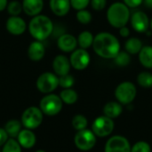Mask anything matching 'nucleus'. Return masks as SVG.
<instances>
[{
  "instance_id": "obj_7",
  "label": "nucleus",
  "mask_w": 152,
  "mask_h": 152,
  "mask_svg": "<svg viewBox=\"0 0 152 152\" xmlns=\"http://www.w3.org/2000/svg\"><path fill=\"white\" fill-rule=\"evenodd\" d=\"M36 85L41 93H52L59 87V76L51 72L43 73L38 76Z\"/></svg>"
},
{
  "instance_id": "obj_41",
  "label": "nucleus",
  "mask_w": 152,
  "mask_h": 152,
  "mask_svg": "<svg viewBox=\"0 0 152 152\" xmlns=\"http://www.w3.org/2000/svg\"><path fill=\"white\" fill-rule=\"evenodd\" d=\"M150 28L152 30V18L151 19V21H150Z\"/></svg>"
},
{
  "instance_id": "obj_8",
  "label": "nucleus",
  "mask_w": 152,
  "mask_h": 152,
  "mask_svg": "<svg viewBox=\"0 0 152 152\" xmlns=\"http://www.w3.org/2000/svg\"><path fill=\"white\" fill-rule=\"evenodd\" d=\"M96 135L92 130L87 128L84 130L77 131L74 137V143L76 147L82 151H91L96 144L97 139Z\"/></svg>"
},
{
  "instance_id": "obj_24",
  "label": "nucleus",
  "mask_w": 152,
  "mask_h": 152,
  "mask_svg": "<svg viewBox=\"0 0 152 152\" xmlns=\"http://www.w3.org/2000/svg\"><path fill=\"white\" fill-rule=\"evenodd\" d=\"M94 39V36L93 35L92 32L88 30H84L81 33H79L77 37V44L79 47L87 49L93 46Z\"/></svg>"
},
{
  "instance_id": "obj_19",
  "label": "nucleus",
  "mask_w": 152,
  "mask_h": 152,
  "mask_svg": "<svg viewBox=\"0 0 152 152\" xmlns=\"http://www.w3.org/2000/svg\"><path fill=\"white\" fill-rule=\"evenodd\" d=\"M18 142L22 148L25 149H31L36 144V135L29 130V129H24L20 132V133L17 136Z\"/></svg>"
},
{
  "instance_id": "obj_33",
  "label": "nucleus",
  "mask_w": 152,
  "mask_h": 152,
  "mask_svg": "<svg viewBox=\"0 0 152 152\" xmlns=\"http://www.w3.org/2000/svg\"><path fill=\"white\" fill-rule=\"evenodd\" d=\"M131 152H151V147L147 142L140 141L132 146Z\"/></svg>"
},
{
  "instance_id": "obj_38",
  "label": "nucleus",
  "mask_w": 152,
  "mask_h": 152,
  "mask_svg": "<svg viewBox=\"0 0 152 152\" xmlns=\"http://www.w3.org/2000/svg\"><path fill=\"white\" fill-rule=\"evenodd\" d=\"M119 35L122 37V38H128L130 36V30L128 27L124 26V27H121L119 29Z\"/></svg>"
},
{
  "instance_id": "obj_18",
  "label": "nucleus",
  "mask_w": 152,
  "mask_h": 152,
  "mask_svg": "<svg viewBox=\"0 0 152 152\" xmlns=\"http://www.w3.org/2000/svg\"><path fill=\"white\" fill-rule=\"evenodd\" d=\"M51 11L59 17L67 15L70 10V0H50L49 1Z\"/></svg>"
},
{
  "instance_id": "obj_39",
  "label": "nucleus",
  "mask_w": 152,
  "mask_h": 152,
  "mask_svg": "<svg viewBox=\"0 0 152 152\" xmlns=\"http://www.w3.org/2000/svg\"><path fill=\"white\" fill-rule=\"evenodd\" d=\"M8 4V0H0V12L6 9Z\"/></svg>"
},
{
  "instance_id": "obj_6",
  "label": "nucleus",
  "mask_w": 152,
  "mask_h": 152,
  "mask_svg": "<svg viewBox=\"0 0 152 152\" xmlns=\"http://www.w3.org/2000/svg\"><path fill=\"white\" fill-rule=\"evenodd\" d=\"M44 113L40 108L29 107L24 110L21 116V124L22 125L29 130L37 128L43 122Z\"/></svg>"
},
{
  "instance_id": "obj_21",
  "label": "nucleus",
  "mask_w": 152,
  "mask_h": 152,
  "mask_svg": "<svg viewBox=\"0 0 152 152\" xmlns=\"http://www.w3.org/2000/svg\"><path fill=\"white\" fill-rule=\"evenodd\" d=\"M138 56L139 61L143 67L152 69V46H143Z\"/></svg>"
},
{
  "instance_id": "obj_17",
  "label": "nucleus",
  "mask_w": 152,
  "mask_h": 152,
  "mask_svg": "<svg viewBox=\"0 0 152 152\" xmlns=\"http://www.w3.org/2000/svg\"><path fill=\"white\" fill-rule=\"evenodd\" d=\"M21 4L23 12L31 17L40 14L44 8V0H23Z\"/></svg>"
},
{
  "instance_id": "obj_35",
  "label": "nucleus",
  "mask_w": 152,
  "mask_h": 152,
  "mask_svg": "<svg viewBox=\"0 0 152 152\" xmlns=\"http://www.w3.org/2000/svg\"><path fill=\"white\" fill-rule=\"evenodd\" d=\"M90 4L95 11H102L107 5V0H91Z\"/></svg>"
},
{
  "instance_id": "obj_26",
  "label": "nucleus",
  "mask_w": 152,
  "mask_h": 152,
  "mask_svg": "<svg viewBox=\"0 0 152 152\" xmlns=\"http://www.w3.org/2000/svg\"><path fill=\"white\" fill-rule=\"evenodd\" d=\"M137 83L144 89L152 88V73L148 71L141 72L137 75Z\"/></svg>"
},
{
  "instance_id": "obj_31",
  "label": "nucleus",
  "mask_w": 152,
  "mask_h": 152,
  "mask_svg": "<svg viewBox=\"0 0 152 152\" xmlns=\"http://www.w3.org/2000/svg\"><path fill=\"white\" fill-rule=\"evenodd\" d=\"M21 146L18 142V141H15L13 139L7 140V142L4 144L2 152H21Z\"/></svg>"
},
{
  "instance_id": "obj_4",
  "label": "nucleus",
  "mask_w": 152,
  "mask_h": 152,
  "mask_svg": "<svg viewBox=\"0 0 152 152\" xmlns=\"http://www.w3.org/2000/svg\"><path fill=\"white\" fill-rule=\"evenodd\" d=\"M117 101L122 105H130L137 95L136 86L131 82H123L115 89L114 92Z\"/></svg>"
},
{
  "instance_id": "obj_12",
  "label": "nucleus",
  "mask_w": 152,
  "mask_h": 152,
  "mask_svg": "<svg viewBox=\"0 0 152 152\" xmlns=\"http://www.w3.org/2000/svg\"><path fill=\"white\" fill-rule=\"evenodd\" d=\"M150 21L148 15L142 11H137L130 17L132 28L139 33L147 32L150 28Z\"/></svg>"
},
{
  "instance_id": "obj_14",
  "label": "nucleus",
  "mask_w": 152,
  "mask_h": 152,
  "mask_svg": "<svg viewBox=\"0 0 152 152\" xmlns=\"http://www.w3.org/2000/svg\"><path fill=\"white\" fill-rule=\"evenodd\" d=\"M77 45V39L69 33H63L57 39V47L64 53L73 52Z\"/></svg>"
},
{
  "instance_id": "obj_23",
  "label": "nucleus",
  "mask_w": 152,
  "mask_h": 152,
  "mask_svg": "<svg viewBox=\"0 0 152 152\" xmlns=\"http://www.w3.org/2000/svg\"><path fill=\"white\" fill-rule=\"evenodd\" d=\"M60 98L61 99L62 102L67 105H73L75 104L78 99V94L77 92L73 90L72 88L69 89H63L60 93Z\"/></svg>"
},
{
  "instance_id": "obj_25",
  "label": "nucleus",
  "mask_w": 152,
  "mask_h": 152,
  "mask_svg": "<svg viewBox=\"0 0 152 152\" xmlns=\"http://www.w3.org/2000/svg\"><path fill=\"white\" fill-rule=\"evenodd\" d=\"M21 125L22 124L20 121L16 119H12L5 124L4 130L6 131L8 136L12 138H16L20 133V132L21 131Z\"/></svg>"
},
{
  "instance_id": "obj_3",
  "label": "nucleus",
  "mask_w": 152,
  "mask_h": 152,
  "mask_svg": "<svg viewBox=\"0 0 152 152\" xmlns=\"http://www.w3.org/2000/svg\"><path fill=\"white\" fill-rule=\"evenodd\" d=\"M106 17L108 22L113 28L120 29L121 27L126 26L130 21V8L124 2L113 3L108 8Z\"/></svg>"
},
{
  "instance_id": "obj_13",
  "label": "nucleus",
  "mask_w": 152,
  "mask_h": 152,
  "mask_svg": "<svg viewBox=\"0 0 152 152\" xmlns=\"http://www.w3.org/2000/svg\"><path fill=\"white\" fill-rule=\"evenodd\" d=\"M5 28L7 31L14 36H19L23 34L27 30V23L21 17L10 16L5 22Z\"/></svg>"
},
{
  "instance_id": "obj_9",
  "label": "nucleus",
  "mask_w": 152,
  "mask_h": 152,
  "mask_svg": "<svg viewBox=\"0 0 152 152\" xmlns=\"http://www.w3.org/2000/svg\"><path fill=\"white\" fill-rule=\"evenodd\" d=\"M115 123L112 118L106 116L96 117L92 124V131L97 137L104 138L110 135L114 130Z\"/></svg>"
},
{
  "instance_id": "obj_11",
  "label": "nucleus",
  "mask_w": 152,
  "mask_h": 152,
  "mask_svg": "<svg viewBox=\"0 0 152 152\" xmlns=\"http://www.w3.org/2000/svg\"><path fill=\"white\" fill-rule=\"evenodd\" d=\"M129 141L122 135L111 136L105 143L104 152H131Z\"/></svg>"
},
{
  "instance_id": "obj_34",
  "label": "nucleus",
  "mask_w": 152,
  "mask_h": 152,
  "mask_svg": "<svg viewBox=\"0 0 152 152\" xmlns=\"http://www.w3.org/2000/svg\"><path fill=\"white\" fill-rule=\"evenodd\" d=\"M90 2L91 0H70L71 7L77 11L86 9L89 5Z\"/></svg>"
},
{
  "instance_id": "obj_42",
  "label": "nucleus",
  "mask_w": 152,
  "mask_h": 152,
  "mask_svg": "<svg viewBox=\"0 0 152 152\" xmlns=\"http://www.w3.org/2000/svg\"><path fill=\"white\" fill-rule=\"evenodd\" d=\"M36 152H45V151H41V150H39V151H36Z\"/></svg>"
},
{
  "instance_id": "obj_1",
  "label": "nucleus",
  "mask_w": 152,
  "mask_h": 152,
  "mask_svg": "<svg viewBox=\"0 0 152 152\" xmlns=\"http://www.w3.org/2000/svg\"><path fill=\"white\" fill-rule=\"evenodd\" d=\"M92 47L95 54L104 59H114L121 49L118 39L106 31L100 32L94 36Z\"/></svg>"
},
{
  "instance_id": "obj_28",
  "label": "nucleus",
  "mask_w": 152,
  "mask_h": 152,
  "mask_svg": "<svg viewBox=\"0 0 152 152\" xmlns=\"http://www.w3.org/2000/svg\"><path fill=\"white\" fill-rule=\"evenodd\" d=\"M71 125H72L73 128L77 131L84 130V129L87 128L88 120L84 115L78 114V115H76L75 116H73L72 121H71Z\"/></svg>"
},
{
  "instance_id": "obj_30",
  "label": "nucleus",
  "mask_w": 152,
  "mask_h": 152,
  "mask_svg": "<svg viewBox=\"0 0 152 152\" xmlns=\"http://www.w3.org/2000/svg\"><path fill=\"white\" fill-rule=\"evenodd\" d=\"M76 17H77V22H80L81 24H84V25L89 24L93 19L92 13L86 9L78 10L77 14H76Z\"/></svg>"
},
{
  "instance_id": "obj_2",
  "label": "nucleus",
  "mask_w": 152,
  "mask_h": 152,
  "mask_svg": "<svg viewBox=\"0 0 152 152\" xmlns=\"http://www.w3.org/2000/svg\"><path fill=\"white\" fill-rule=\"evenodd\" d=\"M28 29L34 39L44 41L53 34L54 26L53 21L48 16L38 14L32 17Z\"/></svg>"
},
{
  "instance_id": "obj_43",
  "label": "nucleus",
  "mask_w": 152,
  "mask_h": 152,
  "mask_svg": "<svg viewBox=\"0 0 152 152\" xmlns=\"http://www.w3.org/2000/svg\"><path fill=\"white\" fill-rule=\"evenodd\" d=\"M0 152H1V151H0Z\"/></svg>"
},
{
  "instance_id": "obj_36",
  "label": "nucleus",
  "mask_w": 152,
  "mask_h": 152,
  "mask_svg": "<svg viewBox=\"0 0 152 152\" xmlns=\"http://www.w3.org/2000/svg\"><path fill=\"white\" fill-rule=\"evenodd\" d=\"M129 8H136L143 4V0H123Z\"/></svg>"
},
{
  "instance_id": "obj_15",
  "label": "nucleus",
  "mask_w": 152,
  "mask_h": 152,
  "mask_svg": "<svg viewBox=\"0 0 152 152\" xmlns=\"http://www.w3.org/2000/svg\"><path fill=\"white\" fill-rule=\"evenodd\" d=\"M71 68L69 58H68L64 55H58L54 57L53 61V73L60 76L69 73Z\"/></svg>"
},
{
  "instance_id": "obj_32",
  "label": "nucleus",
  "mask_w": 152,
  "mask_h": 152,
  "mask_svg": "<svg viewBox=\"0 0 152 152\" xmlns=\"http://www.w3.org/2000/svg\"><path fill=\"white\" fill-rule=\"evenodd\" d=\"M74 84H75V78L69 73L59 77V86L61 87L62 89L72 88Z\"/></svg>"
},
{
  "instance_id": "obj_29",
  "label": "nucleus",
  "mask_w": 152,
  "mask_h": 152,
  "mask_svg": "<svg viewBox=\"0 0 152 152\" xmlns=\"http://www.w3.org/2000/svg\"><path fill=\"white\" fill-rule=\"evenodd\" d=\"M6 9H7L8 13L12 16H18L23 11L22 4L17 0H12V1L9 2Z\"/></svg>"
},
{
  "instance_id": "obj_37",
  "label": "nucleus",
  "mask_w": 152,
  "mask_h": 152,
  "mask_svg": "<svg viewBox=\"0 0 152 152\" xmlns=\"http://www.w3.org/2000/svg\"><path fill=\"white\" fill-rule=\"evenodd\" d=\"M8 140V134L4 128H0V147L4 146V144L7 142Z\"/></svg>"
},
{
  "instance_id": "obj_27",
  "label": "nucleus",
  "mask_w": 152,
  "mask_h": 152,
  "mask_svg": "<svg viewBox=\"0 0 152 152\" xmlns=\"http://www.w3.org/2000/svg\"><path fill=\"white\" fill-rule=\"evenodd\" d=\"M115 64L119 67H126L131 63V55L126 51H119L114 58Z\"/></svg>"
},
{
  "instance_id": "obj_5",
  "label": "nucleus",
  "mask_w": 152,
  "mask_h": 152,
  "mask_svg": "<svg viewBox=\"0 0 152 152\" xmlns=\"http://www.w3.org/2000/svg\"><path fill=\"white\" fill-rule=\"evenodd\" d=\"M63 102L60 96L56 94H46L43 97L39 103V108L44 115L53 116L58 115L62 109Z\"/></svg>"
},
{
  "instance_id": "obj_22",
  "label": "nucleus",
  "mask_w": 152,
  "mask_h": 152,
  "mask_svg": "<svg viewBox=\"0 0 152 152\" xmlns=\"http://www.w3.org/2000/svg\"><path fill=\"white\" fill-rule=\"evenodd\" d=\"M143 47L142 42L138 38H129L125 43V50L130 55H137Z\"/></svg>"
},
{
  "instance_id": "obj_10",
  "label": "nucleus",
  "mask_w": 152,
  "mask_h": 152,
  "mask_svg": "<svg viewBox=\"0 0 152 152\" xmlns=\"http://www.w3.org/2000/svg\"><path fill=\"white\" fill-rule=\"evenodd\" d=\"M69 61L71 67L77 71H82L88 67L91 62V56L86 49L79 47L71 52Z\"/></svg>"
},
{
  "instance_id": "obj_20",
  "label": "nucleus",
  "mask_w": 152,
  "mask_h": 152,
  "mask_svg": "<svg viewBox=\"0 0 152 152\" xmlns=\"http://www.w3.org/2000/svg\"><path fill=\"white\" fill-rule=\"evenodd\" d=\"M123 113V105L118 101H110L103 107V115L115 119Z\"/></svg>"
},
{
  "instance_id": "obj_16",
  "label": "nucleus",
  "mask_w": 152,
  "mask_h": 152,
  "mask_svg": "<svg viewBox=\"0 0 152 152\" xmlns=\"http://www.w3.org/2000/svg\"><path fill=\"white\" fill-rule=\"evenodd\" d=\"M45 54V47L43 44V41L34 40L32 41L28 47V56L31 61L38 62L42 60Z\"/></svg>"
},
{
  "instance_id": "obj_40",
  "label": "nucleus",
  "mask_w": 152,
  "mask_h": 152,
  "mask_svg": "<svg viewBox=\"0 0 152 152\" xmlns=\"http://www.w3.org/2000/svg\"><path fill=\"white\" fill-rule=\"evenodd\" d=\"M143 4L147 8L152 9V0H143Z\"/></svg>"
}]
</instances>
